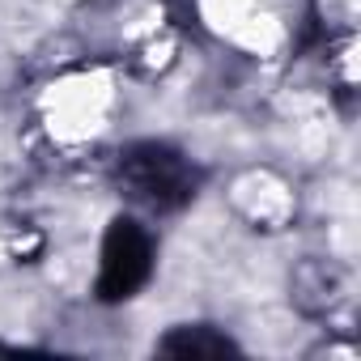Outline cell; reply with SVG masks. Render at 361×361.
<instances>
[{"label":"cell","mask_w":361,"mask_h":361,"mask_svg":"<svg viewBox=\"0 0 361 361\" xmlns=\"http://www.w3.org/2000/svg\"><path fill=\"white\" fill-rule=\"evenodd\" d=\"M234 200L247 209L251 221H264V226H281L289 217V209H293L289 188L281 183V178H272V174H247L234 188Z\"/></svg>","instance_id":"obj_2"},{"label":"cell","mask_w":361,"mask_h":361,"mask_svg":"<svg viewBox=\"0 0 361 361\" xmlns=\"http://www.w3.org/2000/svg\"><path fill=\"white\" fill-rule=\"evenodd\" d=\"M230 39H234L238 47H247L251 56H276V47L285 43V26H281L272 13L251 9V13L230 30Z\"/></svg>","instance_id":"obj_3"},{"label":"cell","mask_w":361,"mask_h":361,"mask_svg":"<svg viewBox=\"0 0 361 361\" xmlns=\"http://www.w3.org/2000/svg\"><path fill=\"white\" fill-rule=\"evenodd\" d=\"M111 102V77L106 73H81V77H64L60 85H51L47 94V123L51 136H60L64 145L90 140L102 128Z\"/></svg>","instance_id":"obj_1"}]
</instances>
